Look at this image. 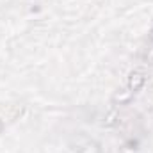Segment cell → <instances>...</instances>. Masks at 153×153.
<instances>
[{"label": "cell", "mask_w": 153, "mask_h": 153, "mask_svg": "<svg viewBox=\"0 0 153 153\" xmlns=\"http://www.w3.org/2000/svg\"><path fill=\"white\" fill-rule=\"evenodd\" d=\"M144 80H146V75H144V71H141V70H134L128 78H126V87H128V91L134 94V93H137L143 85H144Z\"/></svg>", "instance_id": "1"}, {"label": "cell", "mask_w": 153, "mask_h": 153, "mask_svg": "<svg viewBox=\"0 0 153 153\" xmlns=\"http://www.w3.org/2000/svg\"><path fill=\"white\" fill-rule=\"evenodd\" d=\"M2 126H4V119L0 117V130H2Z\"/></svg>", "instance_id": "2"}]
</instances>
